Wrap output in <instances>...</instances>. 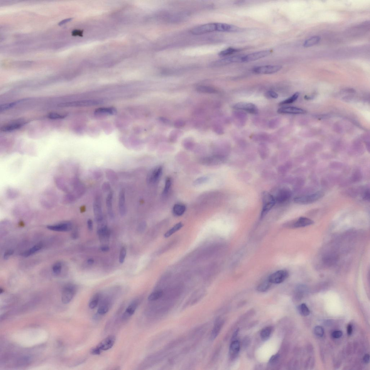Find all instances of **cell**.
I'll return each mask as SVG.
<instances>
[{
    "label": "cell",
    "mask_w": 370,
    "mask_h": 370,
    "mask_svg": "<svg viewBox=\"0 0 370 370\" xmlns=\"http://www.w3.org/2000/svg\"><path fill=\"white\" fill-rule=\"evenodd\" d=\"M324 196V192L322 191H319L312 194L295 197L294 198V202L296 204L299 205H309L317 202Z\"/></svg>",
    "instance_id": "6da1fadb"
},
{
    "label": "cell",
    "mask_w": 370,
    "mask_h": 370,
    "mask_svg": "<svg viewBox=\"0 0 370 370\" xmlns=\"http://www.w3.org/2000/svg\"><path fill=\"white\" fill-rule=\"evenodd\" d=\"M263 209L261 213V217L263 218L269 211L276 204V201L273 195L269 193L264 192L262 194Z\"/></svg>",
    "instance_id": "7a4b0ae2"
},
{
    "label": "cell",
    "mask_w": 370,
    "mask_h": 370,
    "mask_svg": "<svg viewBox=\"0 0 370 370\" xmlns=\"http://www.w3.org/2000/svg\"><path fill=\"white\" fill-rule=\"evenodd\" d=\"M243 55H239L232 56L221 59L211 63L209 65L211 67H222L230 64L242 62Z\"/></svg>",
    "instance_id": "3957f363"
},
{
    "label": "cell",
    "mask_w": 370,
    "mask_h": 370,
    "mask_svg": "<svg viewBox=\"0 0 370 370\" xmlns=\"http://www.w3.org/2000/svg\"><path fill=\"white\" fill-rule=\"evenodd\" d=\"M217 31V23H208L193 28L191 31L193 35H198Z\"/></svg>",
    "instance_id": "277c9868"
},
{
    "label": "cell",
    "mask_w": 370,
    "mask_h": 370,
    "mask_svg": "<svg viewBox=\"0 0 370 370\" xmlns=\"http://www.w3.org/2000/svg\"><path fill=\"white\" fill-rule=\"evenodd\" d=\"M282 67L280 65H266L257 66L253 68V72L258 74H271L280 71Z\"/></svg>",
    "instance_id": "5b68a950"
},
{
    "label": "cell",
    "mask_w": 370,
    "mask_h": 370,
    "mask_svg": "<svg viewBox=\"0 0 370 370\" xmlns=\"http://www.w3.org/2000/svg\"><path fill=\"white\" fill-rule=\"evenodd\" d=\"M272 51L270 50H264L243 55L242 62L247 63L258 60L270 55Z\"/></svg>",
    "instance_id": "8992f818"
},
{
    "label": "cell",
    "mask_w": 370,
    "mask_h": 370,
    "mask_svg": "<svg viewBox=\"0 0 370 370\" xmlns=\"http://www.w3.org/2000/svg\"><path fill=\"white\" fill-rule=\"evenodd\" d=\"M233 108L235 109L241 110L246 111L249 114H257L259 113V109L256 105L252 103L241 102L234 105Z\"/></svg>",
    "instance_id": "52a82bcc"
},
{
    "label": "cell",
    "mask_w": 370,
    "mask_h": 370,
    "mask_svg": "<svg viewBox=\"0 0 370 370\" xmlns=\"http://www.w3.org/2000/svg\"><path fill=\"white\" fill-rule=\"evenodd\" d=\"M288 276V271L284 270H279L271 274L269 277L268 279L271 284H278L283 282Z\"/></svg>",
    "instance_id": "ba28073f"
},
{
    "label": "cell",
    "mask_w": 370,
    "mask_h": 370,
    "mask_svg": "<svg viewBox=\"0 0 370 370\" xmlns=\"http://www.w3.org/2000/svg\"><path fill=\"white\" fill-rule=\"evenodd\" d=\"M76 290L75 286L72 285L66 286L63 288L62 294V300L63 304H67L72 300Z\"/></svg>",
    "instance_id": "9c48e42d"
},
{
    "label": "cell",
    "mask_w": 370,
    "mask_h": 370,
    "mask_svg": "<svg viewBox=\"0 0 370 370\" xmlns=\"http://www.w3.org/2000/svg\"><path fill=\"white\" fill-rule=\"evenodd\" d=\"M57 198L55 193L50 191L44 194L41 199V202L43 206L51 208L57 202Z\"/></svg>",
    "instance_id": "30bf717a"
},
{
    "label": "cell",
    "mask_w": 370,
    "mask_h": 370,
    "mask_svg": "<svg viewBox=\"0 0 370 370\" xmlns=\"http://www.w3.org/2000/svg\"><path fill=\"white\" fill-rule=\"evenodd\" d=\"M162 171L163 168L161 166L154 168L148 174L147 178V182L151 184H154L158 182L162 175Z\"/></svg>",
    "instance_id": "8fae6325"
},
{
    "label": "cell",
    "mask_w": 370,
    "mask_h": 370,
    "mask_svg": "<svg viewBox=\"0 0 370 370\" xmlns=\"http://www.w3.org/2000/svg\"><path fill=\"white\" fill-rule=\"evenodd\" d=\"M225 160L224 156L216 155L203 158L201 162L205 165L213 166L222 164L225 162Z\"/></svg>",
    "instance_id": "7c38bea8"
},
{
    "label": "cell",
    "mask_w": 370,
    "mask_h": 370,
    "mask_svg": "<svg viewBox=\"0 0 370 370\" xmlns=\"http://www.w3.org/2000/svg\"><path fill=\"white\" fill-rule=\"evenodd\" d=\"M94 211L95 220L98 223L104 219L103 215L101 199L97 197L94 204Z\"/></svg>",
    "instance_id": "4fadbf2b"
},
{
    "label": "cell",
    "mask_w": 370,
    "mask_h": 370,
    "mask_svg": "<svg viewBox=\"0 0 370 370\" xmlns=\"http://www.w3.org/2000/svg\"><path fill=\"white\" fill-rule=\"evenodd\" d=\"M116 338L114 335H110L100 342L97 347L101 351H107L113 347Z\"/></svg>",
    "instance_id": "5bb4252c"
},
{
    "label": "cell",
    "mask_w": 370,
    "mask_h": 370,
    "mask_svg": "<svg viewBox=\"0 0 370 370\" xmlns=\"http://www.w3.org/2000/svg\"><path fill=\"white\" fill-rule=\"evenodd\" d=\"M47 228L51 231L66 232L70 231L72 229V225L70 222H64L54 225H48Z\"/></svg>",
    "instance_id": "9a60e30c"
},
{
    "label": "cell",
    "mask_w": 370,
    "mask_h": 370,
    "mask_svg": "<svg viewBox=\"0 0 370 370\" xmlns=\"http://www.w3.org/2000/svg\"><path fill=\"white\" fill-rule=\"evenodd\" d=\"M139 304V301L138 299L134 300L131 303L122 315V319L123 320H127L130 318L135 313Z\"/></svg>",
    "instance_id": "2e32d148"
},
{
    "label": "cell",
    "mask_w": 370,
    "mask_h": 370,
    "mask_svg": "<svg viewBox=\"0 0 370 370\" xmlns=\"http://www.w3.org/2000/svg\"><path fill=\"white\" fill-rule=\"evenodd\" d=\"M291 196V191L286 189L279 191L276 197H274L276 202L282 204L287 202Z\"/></svg>",
    "instance_id": "e0dca14e"
},
{
    "label": "cell",
    "mask_w": 370,
    "mask_h": 370,
    "mask_svg": "<svg viewBox=\"0 0 370 370\" xmlns=\"http://www.w3.org/2000/svg\"><path fill=\"white\" fill-rule=\"evenodd\" d=\"M279 114H300L305 113V110L294 107H283L277 110Z\"/></svg>",
    "instance_id": "ac0fdd59"
},
{
    "label": "cell",
    "mask_w": 370,
    "mask_h": 370,
    "mask_svg": "<svg viewBox=\"0 0 370 370\" xmlns=\"http://www.w3.org/2000/svg\"><path fill=\"white\" fill-rule=\"evenodd\" d=\"M118 204L120 214L121 216H124L126 214L127 210L125 192L123 190H121L119 193Z\"/></svg>",
    "instance_id": "d6986e66"
},
{
    "label": "cell",
    "mask_w": 370,
    "mask_h": 370,
    "mask_svg": "<svg viewBox=\"0 0 370 370\" xmlns=\"http://www.w3.org/2000/svg\"><path fill=\"white\" fill-rule=\"evenodd\" d=\"M314 222L308 218L305 217H300L293 222L292 226L294 228H300L310 226L314 224Z\"/></svg>",
    "instance_id": "ffe728a7"
},
{
    "label": "cell",
    "mask_w": 370,
    "mask_h": 370,
    "mask_svg": "<svg viewBox=\"0 0 370 370\" xmlns=\"http://www.w3.org/2000/svg\"><path fill=\"white\" fill-rule=\"evenodd\" d=\"M25 123V122L22 121L13 122L2 126L1 128V130L3 132L13 131L20 128Z\"/></svg>",
    "instance_id": "44dd1931"
},
{
    "label": "cell",
    "mask_w": 370,
    "mask_h": 370,
    "mask_svg": "<svg viewBox=\"0 0 370 370\" xmlns=\"http://www.w3.org/2000/svg\"><path fill=\"white\" fill-rule=\"evenodd\" d=\"M113 193L112 191L110 192L108 195L106 200V204L108 214L110 219H112L114 218V213L112 208V199H113Z\"/></svg>",
    "instance_id": "7402d4cb"
},
{
    "label": "cell",
    "mask_w": 370,
    "mask_h": 370,
    "mask_svg": "<svg viewBox=\"0 0 370 370\" xmlns=\"http://www.w3.org/2000/svg\"><path fill=\"white\" fill-rule=\"evenodd\" d=\"M224 323V321L222 320H218L216 321L211 334V339L214 340L216 339L219 334Z\"/></svg>",
    "instance_id": "603a6c76"
},
{
    "label": "cell",
    "mask_w": 370,
    "mask_h": 370,
    "mask_svg": "<svg viewBox=\"0 0 370 370\" xmlns=\"http://www.w3.org/2000/svg\"><path fill=\"white\" fill-rule=\"evenodd\" d=\"M111 306V302L109 300L106 299L103 301L100 304L97 310V313L100 315L106 314L109 312Z\"/></svg>",
    "instance_id": "cb8c5ba5"
},
{
    "label": "cell",
    "mask_w": 370,
    "mask_h": 370,
    "mask_svg": "<svg viewBox=\"0 0 370 370\" xmlns=\"http://www.w3.org/2000/svg\"><path fill=\"white\" fill-rule=\"evenodd\" d=\"M186 207L185 205L182 204H176L173 208V213L174 216L179 217L182 215L185 212Z\"/></svg>",
    "instance_id": "d4e9b609"
},
{
    "label": "cell",
    "mask_w": 370,
    "mask_h": 370,
    "mask_svg": "<svg viewBox=\"0 0 370 370\" xmlns=\"http://www.w3.org/2000/svg\"><path fill=\"white\" fill-rule=\"evenodd\" d=\"M42 248V244L40 243L36 244L35 246L28 250L27 251L23 252L22 254V256L25 257H28L35 253L36 252L40 251Z\"/></svg>",
    "instance_id": "484cf974"
},
{
    "label": "cell",
    "mask_w": 370,
    "mask_h": 370,
    "mask_svg": "<svg viewBox=\"0 0 370 370\" xmlns=\"http://www.w3.org/2000/svg\"><path fill=\"white\" fill-rule=\"evenodd\" d=\"M320 38L318 36H313L306 40L303 46L305 47H310L314 46L319 43Z\"/></svg>",
    "instance_id": "4316f807"
},
{
    "label": "cell",
    "mask_w": 370,
    "mask_h": 370,
    "mask_svg": "<svg viewBox=\"0 0 370 370\" xmlns=\"http://www.w3.org/2000/svg\"><path fill=\"white\" fill-rule=\"evenodd\" d=\"M196 90L198 92L204 94H214L217 92L214 88L206 86H200L197 88Z\"/></svg>",
    "instance_id": "83f0119b"
},
{
    "label": "cell",
    "mask_w": 370,
    "mask_h": 370,
    "mask_svg": "<svg viewBox=\"0 0 370 370\" xmlns=\"http://www.w3.org/2000/svg\"><path fill=\"white\" fill-rule=\"evenodd\" d=\"M240 349V343L238 340H234L230 345V352L233 356H236L239 352Z\"/></svg>",
    "instance_id": "f1b7e54d"
},
{
    "label": "cell",
    "mask_w": 370,
    "mask_h": 370,
    "mask_svg": "<svg viewBox=\"0 0 370 370\" xmlns=\"http://www.w3.org/2000/svg\"><path fill=\"white\" fill-rule=\"evenodd\" d=\"M241 51V49L229 48L220 51L219 53V55L220 57H226L227 56L239 52Z\"/></svg>",
    "instance_id": "f546056e"
},
{
    "label": "cell",
    "mask_w": 370,
    "mask_h": 370,
    "mask_svg": "<svg viewBox=\"0 0 370 370\" xmlns=\"http://www.w3.org/2000/svg\"><path fill=\"white\" fill-rule=\"evenodd\" d=\"M183 226V225L182 222L178 223L174 226H173L172 228L169 230L164 235V237L165 238H168V237H170L171 235L174 234L176 232L180 230Z\"/></svg>",
    "instance_id": "4dcf8cb0"
},
{
    "label": "cell",
    "mask_w": 370,
    "mask_h": 370,
    "mask_svg": "<svg viewBox=\"0 0 370 370\" xmlns=\"http://www.w3.org/2000/svg\"><path fill=\"white\" fill-rule=\"evenodd\" d=\"M100 295L99 293H97L93 296L89 301V307L91 309H94L96 308L100 302Z\"/></svg>",
    "instance_id": "1f68e13d"
},
{
    "label": "cell",
    "mask_w": 370,
    "mask_h": 370,
    "mask_svg": "<svg viewBox=\"0 0 370 370\" xmlns=\"http://www.w3.org/2000/svg\"><path fill=\"white\" fill-rule=\"evenodd\" d=\"M271 283L267 279V280L262 282L257 286V290L259 292H264L268 290L270 288Z\"/></svg>",
    "instance_id": "d6a6232c"
},
{
    "label": "cell",
    "mask_w": 370,
    "mask_h": 370,
    "mask_svg": "<svg viewBox=\"0 0 370 370\" xmlns=\"http://www.w3.org/2000/svg\"><path fill=\"white\" fill-rule=\"evenodd\" d=\"M272 328L271 327H267L262 330L260 335L261 339L264 340L268 339L270 337Z\"/></svg>",
    "instance_id": "836d02e7"
},
{
    "label": "cell",
    "mask_w": 370,
    "mask_h": 370,
    "mask_svg": "<svg viewBox=\"0 0 370 370\" xmlns=\"http://www.w3.org/2000/svg\"><path fill=\"white\" fill-rule=\"evenodd\" d=\"M299 96V94L298 92H296L292 95V96L288 98V99L280 102L279 105H283L292 104L298 99Z\"/></svg>",
    "instance_id": "e575fe53"
},
{
    "label": "cell",
    "mask_w": 370,
    "mask_h": 370,
    "mask_svg": "<svg viewBox=\"0 0 370 370\" xmlns=\"http://www.w3.org/2000/svg\"><path fill=\"white\" fill-rule=\"evenodd\" d=\"M163 295V292L161 290H158L151 293L149 295L148 300L150 301H156L159 299Z\"/></svg>",
    "instance_id": "d590c367"
},
{
    "label": "cell",
    "mask_w": 370,
    "mask_h": 370,
    "mask_svg": "<svg viewBox=\"0 0 370 370\" xmlns=\"http://www.w3.org/2000/svg\"><path fill=\"white\" fill-rule=\"evenodd\" d=\"M298 309L300 315L304 316H307L310 315V310H309L307 306L305 304L303 303L302 304L299 306Z\"/></svg>",
    "instance_id": "8d00e7d4"
},
{
    "label": "cell",
    "mask_w": 370,
    "mask_h": 370,
    "mask_svg": "<svg viewBox=\"0 0 370 370\" xmlns=\"http://www.w3.org/2000/svg\"><path fill=\"white\" fill-rule=\"evenodd\" d=\"M171 184H172V181H171V178L170 177L167 178L166 179L165 187H164L162 192L163 195H165L168 194L170 190Z\"/></svg>",
    "instance_id": "74e56055"
},
{
    "label": "cell",
    "mask_w": 370,
    "mask_h": 370,
    "mask_svg": "<svg viewBox=\"0 0 370 370\" xmlns=\"http://www.w3.org/2000/svg\"><path fill=\"white\" fill-rule=\"evenodd\" d=\"M209 178L208 176H202L198 178L193 182V185L197 186L203 184L209 180Z\"/></svg>",
    "instance_id": "f35d334b"
},
{
    "label": "cell",
    "mask_w": 370,
    "mask_h": 370,
    "mask_svg": "<svg viewBox=\"0 0 370 370\" xmlns=\"http://www.w3.org/2000/svg\"><path fill=\"white\" fill-rule=\"evenodd\" d=\"M19 193L17 191L13 188H9L7 191V197L10 199H14L18 196Z\"/></svg>",
    "instance_id": "ab89813d"
},
{
    "label": "cell",
    "mask_w": 370,
    "mask_h": 370,
    "mask_svg": "<svg viewBox=\"0 0 370 370\" xmlns=\"http://www.w3.org/2000/svg\"><path fill=\"white\" fill-rule=\"evenodd\" d=\"M62 265L60 262H57L54 264L52 267V270L54 274L55 275H58L62 270Z\"/></svg>",
    "instance_id": "60d3db41"
},
{
    "label": "cell",
    "mask_w": 370,
    "mask_h": 370,
    "mask_svg": "<svg viewBox=\"0 0 370 370\" xmlns=\"http://www.w3.org/2000/svg\"><path fill=\"white\" fill-rule=\"evenodd\" d=\"M127 254V250L125 247H122L120 252L119 257V261L121 264L124 263L125 259Z\"/></svg>",
    "instance_id": "b9f144b4"
},
{
    "label": "cell",
    "mask_w": 370,
    "mask_h": 370,
    "mask_svg": "<svg viewBox=\"0 0 370 370\" xmlns=\"http://www.w3.org/2000/svg\"><path fill=\"white\" fill-rule=\"evenodd\" d=\"M66 116L64 114L57 113H51L48 115V118L53 119H60L64 118Z\"/></svg>",
    "instance_id": "7bdbcfd3"
},
{
    "label": "cell",
    "mask_w": 370,
    "mask_h": 370,
    "mask_svg": "<svg viewBox=\"0 0 370 370\" xmlns=\"http://www.w3.org/2000/svg\"><path fill=\"white\" fill-rule=\"evenodd\" d=\"M314 333L316 335L319 337H322L324 333V330L323 327L320 326H317L315 327Z\"/></svg>",
    "instance_id": "ee69618b"
},
{
    "label": "cell",
    "mask_w": 370,
    "mask_h": 370,
    "mask_svg": "<svg viewBox=\"0 0 370 370\" xmlns=\"http://www.w3.org/2000/svg\"><path fill=\"white\" fill-rule=\"evenodd\" d=\"M265 96L270 99H276L278 97V95L276 92L270 90L266 93Z\"/></svg>",
    "instance_id": "f6af8a7d"
},
{
    "label": "cell",
    "mask_w": 370,
    "mask_h": 370,
    "mask_svg": "<svg viewBox=\"0 0 370 370\" xmlns=\"http://www.w3.org/2000/svg\"><path fill=\"white\" fill-rule=\"evenodd\" d=\"M16 103V102H14L2 105L1 107V111H4V110L11 108L15 105Z\"/></svg>",
    "instance_id": "bcb514c9"
},
{
    "label": "cell",
    "mask_w": 370,
    "mask_h": 370,
    "mask_svg": "<svg viewBox=\"0 0 370 370\" xmlns=\"http://www.w3.org/2000/svg\"><path fill=\"white\" fill-rule=\"evenodd\" d=\"M146 227L145 222H143L139 224L138 227V231L139 233L143 232L145 230Z\"/></svg>",
    "instance_id": "7dc6e473"
},
{
    "label": "cell",
    "mask_w": 370,
    "mask_h": 370,
    "mask_svg": "<svg viewBox=\"0 0 370 370\" xmlns=\"http://www.w3.org/2000/svg\"><path fill=\"white\" fill-rule=\"evenodd\" d=\"M185 125V122L184 121L182 120H178L175 122L174 126L176 128H179L184 127Z\"/></svg>",
    "instance_id": "c3c4849f"
},
{
    "label": "cell",
    "mask_w": 370,
    "mask_h": 370,
    "mask_svg": "<svg viewBox=\"0 0 370 370\" xmlns=\"http://www.w3.org/2000/svg\"><path fill=\"white\" fill-rule=\"evenodd\" d=\"M14 253V251L13 250L9 249L7 251L4 255L3 258L4 259H8L9 257H10Z\"/></svg>",
    "instance_id": "681fc988"
},
{
    "label": "cell",
    "mask_w": 370,
    "mask_h": 370,
    "mask_svg": "<svg viewBox=\"0 0 370 370\" xmlns=\"http://www.w3.org/2000/svg\"><path fill=\"white\" fill-rule=\"evenodd\" d=\"M343 335L342 332L340 331H336L332 333V336L334 339H339Z\"/></svg>",
    "instance_id": "f907efd6"
},
{
    "label": "cell",
    "mask_w": 370,
    "mask_h": 370,
    "mask_svg": "<svg viewBox=\"0 0 370 370\" xmlns=\"http://www.w3.org/2000/svg\"><path fill=\"white\" fill-rule=\"evenodd\" d=\"M102 351L97 346L92 349L91 350V354L94 355H99L100 354Z\"/></svg>",
    "instance_id": "816d5d0a"
},
{
    "label": "cell",
    "mask_w": 370,
    "mask_h": 370,
    "mask_svg": "<svg viewBox=\"0 0 370 370\" xmlns=\"http://www.w3.org/2000/svg\"><path fill=\"white\" fill-rule=\"evenodd\" d=\"M279 355L278 354H276L275 355H273V356L271 357L270 361H269V362H270V363H275V362H276V361H278V359H279Z\"/></svg>",
    "instance_id": "f5cc1de1"
},
{
    "label": "cell",
    "mask_w": 370,
    "mask_h": 370,
    "mask_svg": "<svg viewBox=\"0 0 370 370\" xmlns=\"http://www.w3.org/2000/svg\"><path fill=\"white\" fill-rule=\"evenodd\" d=\"M87 226L89 231H92L93 230V222L92 219H89L88 220Z\"/></svg>",
    "instance_id": "db71d44e"
},
{
    "label": "cell",
    "mask_w": 370,
    "mask_h": 370,
    "mask_svg": "<svg viewBox=\"0 0 370 370\" xmlns=\"http://www.w3.org/2000/svg\"><path fill=\"white\" fill-rule=\"evenodd\" d=\"M363 199L365 200L369 201L370 199V192L369 190H367L366 192L365 193L363 197Z\"/></svg>",
    "instance_id": "11a10c76"
},
{
    "label": "cell",
    "mask_w": 370,
    "mask_h": 370,
    "mask_svg": "<svg viewBox=\"0 0 370 370\" xmlns=\"http://www.w3.org/2000/svg\"><path fill=\"white\" fill-rule=\"evenodd\" d=\"M72 19L70 18L64 20L60 21V23H59V25L60 26H62L63 25V24H64L66 23H68V22L71 21L72 20Z\"/></svg>",
    "instance_id": "9f6ffc18"
},
{
    "label": "cell",
    "mask_w": 370,
    "mask_h": 370,
    "mask_svg": "<svg viewBox=\"0 0 370 370\" xmlns=\"http://www.w3.org/2000/svg\"><path fill=\"white\" fill-rule=\"evenodd\" d=\"M100 250L102 252H107L110 250V248L109 246H104L100 247Z\"/></svg>",
    "instance_id": "6f0895ef"
},
{
    "label": "cell",
    "mask_w": 370,
    "mask_h": 370,
    "mask_svg": "<svg viewBox=\"0 0 370 370\" xmlns=\"http://www.w3.org/2000/svg\"><path fill=\"white\" fill-rule=\"evenodd\" d=\"M363 360L365 363H368L369 362V355L368 354L365 355L363 357Z\"/></svg>",
    "instance_id": "680465c9"
},
{
    "label": "cell",
    "mask_w": 370,
    "mask_h": 370,
    "mask_svg": "<svg viewBox=\"0 0 370 370\" xmlns=\"http://www.w3.org/2000/svg\"><path fill=\"white\" fill-rule=\"evenodd\" d=\"M352 332V327L351 324H349L347 327V333L349 335H351Z\"/></svg>",
    "instance_id": "91938a15"
},
{
    "label": "cell",
    "mask_w": 370,
    "mask_h": 370,
    "mask_svg": "<svg viewBox=\"0 0 370 370\" xmlns=\"http://www.w3.org/2000/svg\"><path fill=\"white\" fill-rule=\"evenodd\" d=\"M94 259L90 258L88 259L87 261V263L88 264L90 265H93L94 264Z\"/></svg>",
    "instance_id": "94428289"
},
{
    "label": "cell",
    "mask_w": 370,
    "mask_h": 370,
    "mask_svg": "<svg viewBox=\"0 0 370 370\" xmlns=\"http://www.w3.org/2000/svg\"><path fill=\"white\" fill-rule=\"evenodd\" d=\"M78 232L77 231H75L74 232H73V233L72 235V236L73 238L77 239L78 237Z\"/></svg>",
    "instance_id": "6125c7cd"
},
{
    "label": "cell",
    "mask_w": 370,
    "mask_h": 370,
    "mask_svg": "<svg viewBox=\"0 0 370 370\" xmlns=\"http://www.w3.org/2000/svg\"><path fill=\"white\" fill-rule=\"evenodd\" d=\"M246 339H245L244 341V343L243 344L245 345H247H247L248 344L249 342V339H248V338H246Z\"/></svg>",
    "instance_id": "be15d7a7"
},
{
    "label": "cell",
    "mask_w": 370,
    "mask_h": 370,
    "mask_svg": "<svg viewBox=\"0 0 370 370\" xmlns=\"http://www.w3.org/2000/svg\"><path fill=\"white\" fill-rule=\"evenodd\" d=\"M3 290H2V289L1 288V290H0V292H1V293H2V292H3Z\"/></svg>",
    "instance_id": "e7e4bbea"
}]
</instances>
